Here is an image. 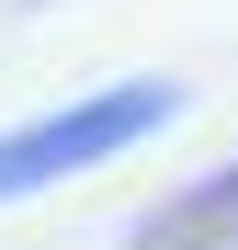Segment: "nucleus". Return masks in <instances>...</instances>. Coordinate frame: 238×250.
I'll list each match as a JSON object with an SVG mask.
<instances>
[{
	"label": "nucleus",
	"mask_w": 238,
	"mask_h": 250,
	"mask_svg": "<svg viewBox=\"0 0 238 250\" xmlns=\"http://www.w3.org/2000/svg\"><path fill=\"white\" fill-rule=\"evenodd\" d=\"M170 114H182V91H170V80H136V91H102V103H79V114H46V125H23V137H0V205H12V193H34V182L91 171V159L136 148V137H159Z\"/></svg>",
	"instance_id": "1"
},
{
	"label": "nucleus",
	"mask_w": 238,
	"mask_h": 250,
	"mask_svg": "<svg viewBox=\"0 0 238 250\" xmlns=\"http://www.w3.org/2000/svg\"><path fill=\"white\" fill-rule=\"evenodd\" d=\"M136 250H238V159L216 182H193V193H170L159 216L136 228Z\"/></svg>",
	"instance_id": "2"
}]
</instances>
